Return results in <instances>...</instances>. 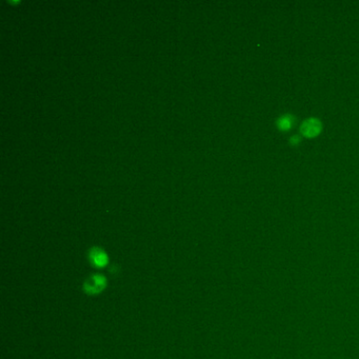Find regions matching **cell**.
Returning a JSON list of instances; mask_svg holds the SVG:
<instances>
[{
    "instance_id": "1",
    "label": "cell",
    "mask_w": 359,
    "mask_h": 359,
    "mask_svg": "<svg viewBox=\"0 0 359 359\" xmlns=\"http://www.w3.org/2000/svg\"><path fill=\"white\" fill-rule=\"evenodd\" d=\"M107 287V278L101 274H94L83 283V290L89 295H97Z\"/></svg>"
},
{
    "instance_id": "2",
    "label": "cell",
    "mask_w": 359,
    "mask_h": 359,
    "mask_svg": "<svg viewBox=\"0 0 359 359\" xmlns=\"http://www.w3.org/2000/svg\"><path fill=\"white\" fill-rule=\"evenodd\" d=\"M89 259L90 262L95 268H105L109 263V256L108 254L103 251L101 248L94 247L89 252Z\"/></svg>"
},
{
    "instance_id": "3",
    "label": "cell",
    "mask_w": 359,
    "mask_h": 359,
    "mask_svg": "<svg viewBox=\"0 0 359 359\" xmlns=\"http://www.w3.org/2000/svg\"><path fill=\"white\" fill-rule=\"evenodd\" d=\"M320 130V125L316 119H309L302 125L301 131L306 136H315Z\"/></svg>"
},
{
    "instance_id": "4",
    "label": "cell",
    "mask_w": 359,
    "mask_h": 359,
    "mask_svg": "<svg viewBox=\"0 0 359 359\" xmlns=\"http://www.w3.org/2000/svg\"><path fill=\"white\" fill-rule=\"evenodd\" d=\"M281 128L285 129V128H289L291 127V122H290V119H287V118H282L281 120Z\"/></svg>"
}]
</instances>
